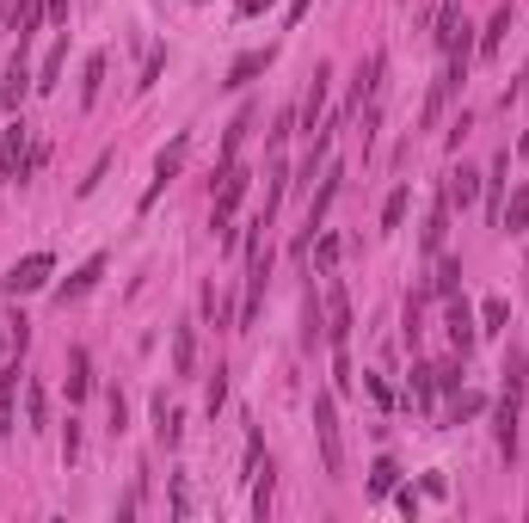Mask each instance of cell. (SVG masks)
I'll return each mask as SVG.
<instances>
[{
  "mask_svg": "<svg viewBox=\"0 0 529 523\" xmlns=\"http://www.w3.org/2000/svg\"><path fill=\"white\" fill-rule=\"evenodd\" d=\"M204 407H210V413H222V407H228V370H215V376H210V394H204Z\"/></svg>",
  "mask_w": 529,
  "mask_h": 523,
  "instance_id": "33",
  "label": "cell"
},
{
  "mask_svg": "<svg viewBox=\"0 0 529 523\" xmlns=\"http://www.w3.org/2000/svg\"><path fill=\"white\" fill-rule=\"evenodd\" d=\"M32 87H37V80H32V69H25V37H19V50H13V62H6V87H0V99L19 105Z\"/></svg>",
  "mask_w": 529,
  "mask_h": 523,
  "instance_id": "8",
  "label": "cell"
},
{
  "mask_svg": "<svg viewBox=\"0 0 529 523\" xmlns=\"http://www.w3.org/2000/svg\"><path fill=\"white\" fill-rule=\"evenodd\" d=\"M468 130H474V117H468V111H461L456 124H450V148H461V136H468Z\"/></svg>",
  "mask_w": 529,
  "mask_h": 523,
  "instance_id": "37",
  "label": "cell"
},
{
  "mask_svg": "<svg viewBox=\"0 0 529 523\" xmlns=\"http://www.w3.org/2000/svg\"><path fill=\"white\" fill-rule=\"evenodd\" d=\"M247 130H252V111H241V117L228 124V136H222V167H228V161L241 154V142H247Z\"/></svg>",
  "mask_w": 529,
  "mask_h": 523,
  "instance_id": "25",
  "label": "cell"
},
{
  "mask_svg": "<svg viewBox=\"0 0 529 523\" xmlns=\"http://www.w3.org/2000/svg\"><path fill=\"white\" fill-rule=\"evenodd\" d=\"M19 382H25V370L6 363V370H0V431H13V394H19Z\"/></svg>",
  "mask_w": 529,
  "mask_h": 523,
  "instance_id": "17",
  "label": "cell"
},
{
  "mask_svg": "<svg viewBox=\"0 0 529 523\" xmlns=\"http://www.w3.org/2000/svg\"><path fill=\"white\" fill-rule=\"evenodd\" d=\"M394 487H400V468H394L388 455H382V462H376V468H369V499H388Z\"/></svg>",
  "mask_w": 529,
  "mask_h": 523,
  "instance_id": "22",
  "label": "cell"
},
{
  "mask_svg": "<svg viewBox=\"0 0 529 523\" xmlns=\"http://www.w3.org/2000/svg\"><path fill=\"white\" fill-rule=\"evenodd\" d=\"M326 87H333V69H315V87L302 93V111H296V117H302L308 130L320 124V111H326Z\"/></svg>",
  "mask_w": 529,
  "mask_h": 523,
  "instance_id": "12",
  "label": "cell"
},
{
  "mask_svg": "<svg viewBox=\"0 0 529 523\" xmlns=\"http://www.w3.org/2000/svg\"><path fill=\"white\" fill-rule=\"evenodd\" d=\"M517 400H524V394H505L498 413H493V431H498V450L505 455H517Z\"/></svg>",
  "mask_w": 529,
  "mask_h": 523,
  "instance_id": "11",
  "label": "cell"
},
{
  "mask_svg": "<svg viewBox=\"0 0 529 523\" xmlns=\"http://www.w3.org/2000/svg\"><path fill=\"white\" fill-rule=\"evenodd\" d=\"M443 333H450V345L468 357L474 351V339H480V320H474V308L461 302V296H450V314H443Z\"/></svg>",
  "mask_w": 529,
  "mask_h": 523,
  "instance_id": "6",
  "label": "cell"
},
{
  "mask_svg": "<svg viewBox=\"0 0 529 523\" xmlns=\"http://www.w3.org/2000/svg\"><path fill=\"white\" fill-rule=\"evenodd\" d=\"M345 259V234H320L315 241V271H333Z\"/></svg>",
  "mask_w": 529,
  "mask_h": 523,
  "instance_id": "23",
  "label": "cell"
},
{
  "mask_svg": "<svg viewBox=\"0 0 529 523\" xmlns=\"http://www.w3.org/2000/svg\"><path fill=\"white\" fill-rule=\"evenodd\" d=\"M315 437H320V468L339 474V468H345V437H339V407H333V394H315Z\"/></svg>",
  "mask_w": 529,
  "mask_h": 523,
  "instance_id": "1",
  "label": "cell"
},
{
  "mask_svg": "<svg viewBox=\"0 0 529 523\" xmlns=\"http://www.w3.org/2000/svg\"><path fill=\"white\" fill-rule=\"evenodd\" d=\"M154 437H160L167 450H173L178 437H185V413H178V407L167 400V394H154Z\"/></svg>",
  "mask_w": 529,
  "mask_h": 523,
  "instance_id": "9",
  "label": "cell"
},
{
  "mask_svg": "<svg viewBox=\"0 0 529 523\" xmlns=\"http://www.w3.org/2000/svg\"><path fill=\"white\" fill-rule=\"evenodd\" d=\"M498 228H505V234H517V228H529V185H524V191H517V197H511L505 209H498Z\"/></svg>",
  "mask_w": 529,
  "mask_h": 523,
  "instance_id": "21",
  "label": "cell"
},
{
  "mask_svg": "<svg viewBox=\"0 0 529 523\" xmlns=\"http://www.w3.org/2000/svg\"><path fill=\"white\" fill-rule=\"evenodd\" d=\"M43 19H68V0H43Z\"/></svg>",
  "mask_w": 529,
  "mask_h": 523,
  "instance_id": "39",
  "label": "cell"
},
{
  "mask_svg": "<svg viewBox=\"0 0 529 523\" xmlns=\"http://www.w3.org/2000/svg\"><path fill=\"white\" fill-rule=\"evenodd\" d=\"M326 345H351V296L345 283H326Z\"/></svg>",
  "mask_w": 529,
  "mask_h": 523,
  "instance_id": "4",
  "label": "cell"
},
{
  "mask_svg": "<svg viewBox=\"0 0 529 523\" xmlns=\"http://www.w3.org/2000/svg\"><path fill=\"white\" fill-rule=\"evenodd\" d=\"M80 74H87V80H80V99L93 105V99H99V87H105V56H87V69H80Z\"/></svg>",
  "mask_w": 529,
  "mask_h": 523,
  "instance_id": "27",
  "label": "cell"
},
{
  "mask_svg": "<svg viewBox=\"0 0 529 523\" xmlns=\"http://www.w3.org/2000/svg\"><path fill=\"white\" fill-rule=\"evenodd\" d=\"M524 265H529V252H524Z\"/></svg>",
  "mask_w": 529,
  "mask_h": 523,
  "instance_id": "42",
  "label": "cell"
},
{
  "mask_svg": "<svg viewBox=\"0 0 529 523\" xmlns=\"http://www.w3.org/2000/svg\"><path fill=\"white\" fill-rule=\"evenodd\" d=\"M50 271H56V259H50V252H32V259H19V265L6 271V296H25V289H43V283H50Z\"/></svg>",
  "mask_w": 529,
  "mask_h": 523,
  "instance_id": "5",
  "label": "cell"
},
{
  "mask_svg": "<svg viewBox=\"0 0 529 523\" xmlns=\"http://www.w3.org/2000/svg\"><path fill=\"white\" fill-rule=\"evenodd\" d=\"M99 278H105V259H87V265H80V271H74V278L56 289V302H62V308H68V302H80V296H87Z\"/></svg>",
  "mask_w": 529,
  "mask_h": 523,
  "instance_id": "10",
  "label": "cell"
},
{
  "mask_svg": "<svg viewBox=\"0 0 529 523\" xmlns=\"http://www.w3.org/2000/svg\"><path fill=\"white\" fill-rule=\"evenodd\" d=\"M62 62H68V43H56V50L43 56V74H37V87H43V93L56 87V74H62Z\"/></svg>",
  "mask_w": 529,
  "mask_h": 523,
  "instance_id": "31",
  "label": "cell"
},
{
  "mask_svg": "<svg viewBox=\"0 0 529 523\" xmlns=\"http://www.w3.org/2000/svg\"><path fill=\"white\" fill-rule=\"evenodd\" d=\"M443 234H450V197H437V204H431V216H424V234H419V246H424V252H443Z\"/></svg>",
  "mask_w": 529,
  "mask_h": 523,
  "instance_id": "13",
  "label": "cell"
},
{
  "mask_svg": "<svg viewBox=\"0 0 529 523\" xmlns=\"http://www.w3.org/2000/svg\"><path fill=\"white\" fill-rule=\"evenodd\" d=\"M431 296H461V259H437V278H431Z\"/></svg>",
  "mask_w": 529,
  "mask_h": 523,
  "instance_id": "20",
  "label": "cell"
},
{
  "mask_svg": "<svg viewBox=\"0 0 529 523\" xmlns=\"http://www.w3.org/2000/svg\"><path fill=\"white\" fill-rule=\"evenodd\" d=\"M173 370L178 376L197 370V333H191V326H173Z\"/></svg>",
  "mask_w": 529,
  "mask_h": 523,
  "instance_id": "16",
  "label": "cell"
},
{
  "mask_svg": "<svg viewBox=\"0 0 529 523\" xmlns=\"http://www.w3.org/2000/svg\"><path fill=\"white\" fill-rule=\"evenodd\" d=\"M406 204H413V191L400 185V191H394L388 204H382V228H400V222H406Z\"/></svg>",
  "mask_w": 529,
  "mask_h": 523,
  "instance_id": "29",
  "label": "cell"
},
{
  "mask_svg": "<svg viewBox=\"0 0 529 523\" xmlns=\"http://www.w3.org/2000/svg\"><path fill=\"white\" fill-rule=\"evenodd\" d=\"M25 142H32V130H25V124L13 117V130L0 136V179H6V185H19V161H25Z\"/></svg>",
  "mask_w": 529,
  "mask_h": 523,
  "instance_id": "7",
  "label": "cell"
},
{
  "mask_svg": "<svg viewBox=\"0 0 529 523\" xmlns=\"http://www.w3.org/2000/svg\"><path fill=\"white\" fill-rule=\"evenodd\" d=\"M87 394H93V357L74 345L68 351V400H87Z\"/></svg>",
  "mask_w": 529,
  "mask_h": 523,
  "instance_id": "15",
  "label": "cell"
},
{
  "mask_svg": "<svg viewBox=\"0 0 529 523\" xmlns=\"http://www.w3.org/2000/svg\"><path fill=\"white\" fill-rule=\"evenodd\" d=\"M173 518H191V487L173 481Z\"/></svg>",
  "mask_w": 529,
  "mask_h": 523,
  "instance_id": "34",
  "label": "cell"
},
{
  "mask_svg": "<svg viewBox=\"0 0 529 523\" xmlns=\"http://www.w3.org/2000/svg\"><path fill=\"white\" fill-rule=\"evenodd\" d=\"M62 455H68V462L80 455V425H74V418H68V431H62Z\"/></svg>",
  "mask_w": 529,
  "mask_h": 523,
  "instance_id": "36",
  "label": "cell"
},
{
  "mask_svg": "<svg viewBox=\"0 0 529 523\" xmlns=\"http://www.w3.org/2000/svg\"><path fill=\"white\" fill-rule=\"evenodd\" d=\"M271 62H278V50H271V43H265V50H247V56H241V62L228 69V87H247L252 74H265Z\"/></svg>",
  "mask_w": 529,
  "mask_h": 523,
  "instance_id": "14",
  "label": "cell"
},
{
  "mask_svg": "<svg viewBox=\"0 0 529 523\" xmlns=\"http://www.w3.org/2000/svg\"><path fill=\"white\" fill-rule=\"evenodd\" d=\"M505 32H511V0H498L493 25L480 32V56H498V43H505Z\"/></svg>",
  "mask_w": 529,
  "mask_h": 523,
  "instance_id": "18",
  "label": "cell"
},
{
  "mask_svg": "<svg viewBox=\"0 0 529 523\" xmlns=\"http://www.w3.org/2000/svg\"><path fill=\"white\" fill-rule=\"evenodd\" d=\"M524 93H529V62H524V74H517V80L505 87V111H511V99H524Z\"/></svg>",
  "mask_w": 529,
  "mask_h": 523,
  "instance_id": "35",
  "label": "cell"
},
{
  "mask_svg": "<svg viewBox=\"0 0 529 523\" xmlns=\"http://www.w3.org/2000/svg\"><path fill=\"white\" fill-rule=\"evenodd\" d=\"M443 197H450V209H456V204H474V197H480V173H468V167H461V173H450Z\"/></svg>",
  "mask_w": 529,
  "mask_h": 523,
  "instance_id": "19",
  "label": "cell"
},
{
  "mask_svg": "<svg viewBox=\"0 0 529 523\" xmlns=\"http://www.w3.org/2000/svg\"><path fill=\"white\" fill-rule=\"evenodd\" d=\"M265 6H271V0H234V13H241V19H252V13H265Z\"/></svg>",
  "mask_w": 529,
  "mask_h": 523,
  "instance_id": "38",
  "label": "cell"
},
{
  "mask_svg": "<svg viewBox=\"0 0 529 523\" xmlns=\"http://www.w3.org/2000/svg\"><path fill=\"white\" fill-rule=\"evenodd\" d=\"M505 320H511V302L505 296H487L480 302V333H505Z\"/></svg>",
  "mask_w": 529,
  "mask_h": 523,
  "instance_id": "24",
  "label": "cell"
},
{
  "mask_svg": "<svg viewBox=\"0 0 529 523\" xmlns=\"http://www.w3.org/2000/svg\"><path fill=\"white\" fill-rule=\"evenodd\" d=\"M413 394H419L424 407L437 400V363H419V370H413Z\"/></svg>",
  "mask_w": 529,
  "mask_h": 523,
  "instance_id": "30",
  "label": "cell"
},
{
  "mask_svg": "<svg viewBox=\"0 0 529 523\" xmlns=\"http://www.w3.org/2000/svg\"><path fill=\"white\" fill-rule=\"evenodd\" d=\"M524 382H529V357L511 345V357H505V394H524Z\"/></svg>",
  "mask_w": 529,
  "mask_h": 523,
  "instance_id": "26",
  "label": "cell"
},
{
  "mask_svg": "<svg viewBox=\"0 0 529 523\" xmlns=\"http://www.w3.org/2000/svg\"><path fill=\"white\" fill-rule=\"evenodd\" d=\"M25 418H32V431H43V418H50V400H43V382H25Z\"/></svg>",
  "mask_w": 529,
  "mask_h": 523,
  "instance_id": "28",
  "label": "cell"
},
{
  "mask_svg": "<svg viewBox=\"0 0 529 523\" xmlns=\"http://www.w3.org/2000/svg\"><path fill=\"white\" fill-rule=\"evenodd\" d=\"M247 185H252V173L247 167H234V161H228V167H222V191H215V228H222V234H228V222H234V209H241V197H247Z\"/></svg>",
  "mask_w": 529,
  "mask_h": 523,
  "instance_id": "3",
  "label": "cell"
},
{
  "mask_svg": "<svg viewBox=\"0 0 529 523\" xmlns=\"http://www.w3.org/2000/svg\"><path fill=\"white\" fill-rule=\"evenodd\" d=\"M517 154H529V124H524V136H517Z\"/></svg>",
  "mask_w": 529,
  "mask_h": 523,
  "instance_id": "41",
  "label": "cell"
},
{
  "mask_svg": "<svg viewBox=\"0 0 529 523\" xmlns=\"http://www.w3.org/2000/svg\"><path fill=\"white\" fill-rule=\"evenodd\" d=\"M271 492H278V481H271V468H265V481L252 487V511H259V523L271 518Z\"/></svg>",
  "mask_w": 529,
  "mask_h": 523,
  "instance_id": "32",
  "label": "cell"
},
{
  "mask_svg": "<svg viewBox=\"0 0 529 523\" xmlns=\"http://www.w3.org/2000/svg\"><path fill=\"white\" fill-rule=\"evenodd\" d=\"M185 154H191V130H178V136L167 142L160 154H154V179H148V191H141V204H154V197H160V191H167V185H173V179L185 173Z\"/></svg>",
  "mask_w": 529,
  "mask_h": 523,
  "instance_id": "2",
  "label": "cell"
},
{
  "mask_svg": "<svg viewBox=\"0 0 529 523\" xmlns=\"http://www.w3.org/2000/svg\"><path fill=\"white\" fill-rule=\"evenodd\" d=\"M302 13H308V0H289V19H302Z\"/></svg>",
  "mask_w": 529,
  "mask_h": 523,
  "instance_id": "40",
  "label": "cell"
}]
</instances>
